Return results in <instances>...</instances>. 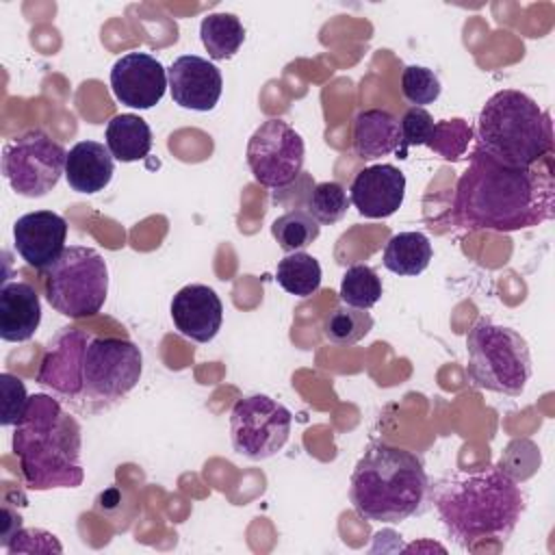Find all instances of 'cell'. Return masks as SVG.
<instances>
[{"instance_id":"1","label":"cell","mask_w":555,"mask_h":555,"mask_svg":"<svg viewBox=\"0 0 555 555\" xmlns=\"http://www.w3.org/2000/svg\"><path fill=\"white\" fill-rule=\"evenodd\" d=\"M141 349L117 336H95L78 327H63L50 343L37 384L80 414H100L139 384Z\"/></svg>"},{"instance_id":"2","label":"cell","mask_w":555,"mask_h":555,"mask_svg":"<svg viewBox=\"0 0 555 555\" xmlns=\"http://www.w3.org/2000/svg\"><path fill=\"white\" fill-rule=\"evenodd\" d=\"M555 184L551 167H509L479 147L453 193L455 221L468 230L516 232L553 217Z\"/></svg>"},{"instance_id":"3","label":"cell","mask_w":555,"mask_h":555,"mask_svg":"<svg viewBox=\"0 0 555 555\" xmlns=\"http://www.w3.org/2000/svg\"><path fill=\"white\" fill-rule=\"evenodd\" d=\"M434 505L447 533L460 546L473 548L486 538L505 542L522 516L525 496L509 473L488 466L440 481Z\"/></svg>"},{"instance_id":"4","label":"cell","mask_w":555,"mask_h":555,"mask_svg":"<svg viewBox=\"0 0 555 555\" xmlns=\"http://www.w3.org/2000/svg\"><path fill=\"white\" fill-rule=\"evenodd\" d=\"M13 451L30 490L78 488L85 479L80 425L52 395L30 397L13 431Z\"/></svg>"},{"instance_id":"5","label":"cell","mask_w":555,"mask_h":555,"mask_svg":"<svg viewBox=\"0 0 555 555\" xmlns=\"http://www.w3.org/2000/svg\"><path fill=\"white\" fill-rule=\"evenodd\" d=\"M427 488V473L416 453L373 442L351 473L349 499L360 518L395 525L423 509Z\"/></svg>"},{"instance_id":"6","label":"cell","mask_w":555,"mask_h":555,"mask_svg":"<svg viewBox=\"0 0 555 555\" xmlns=\"http://www.w3.org/2000/svg\"><path fill=\"white\" fill-rule=\"evenodd\" d=\"M477 147L509 167H533L553 150L551 115L516 89L490 95L477 117Z\"/></svg>"},{"instance_id":"7","label":"cell","mask_w":555,"mask_h":555,"mask_svg":"<svg viewBox=\"0 0 555 555\" xmlns=\"http://www.w3.org/2000/svg\"><path fill=\"white\" fill-rule=\"evenodd\" d=\"M466 373L475 386L518 397L531 377L527 340L512 327L479 319L466 334Z\"/></svg>"},{"instance_id":"8","label":"cell","mask_w":555,"mask_h":555,"mask_svg":"<svg viewBox=\"0 0 555 555\" xmlns=\"http://www.w3.org/2000/svg\"><path fill=\"white\" fill-rule=\"evenodd\" d=\"M43 284L48 304L63 317H93L106 301L108 267L98 249L69 245L46 269Z\"/></svg>"},{"instance_id":"9","label":"cell","mask_w":555,"mask_h":555,"mask_svg":"<svg viewBox=\"0 0 555 555\" xmlns=\"http://www.w3.org/2000/svg\"><path fill=\"white\" fill-rule=\"evenodd\" d=\"M67 152L39 128L26 130L2 147V176L17 195L43 197L65 173Z\"/></svg>"},{"instance_id":"10","label":"cell","mask_w":555,"mask_h":555,"mask_svg":"<svg viewBox=\"0 0 555 555\" xmlns=\"http://www.w3.org/2000/svg\"><path fill=\"white\" fill-rule=\"evenodd\" d=\"M293 416L288 408L267 395H249L234 403L230 412L232 449L247 460L275 455L291 436Z\"/></svg>"},{"instance_id":"11","label":"cell","mask_w":555,"mask_h":555,"mask_svg":"<svg viewBox=\"0 0 555 555\" xmlns=\"http://www.w3.org/2000/svg\"><path fill=\"white\" fill-rule=\"evenodd\" d=\"M245 156L258 184L284 189L301 173L306 147L301 134L288 121L267 119L249 137Z\"/></svg>"},{"instance_id":"12","label":"cell","mask_w":555,"mask_h":555,"mask_svg":"<svg viewBox=\"0 0 555 555\" xmlns=\"http://www.w3.org/2000/svg\"><path fill=\"white\" fill-rule=\"evenodd\" d=\"M167 87V69L147 52H128L111 69V91L130 108H152Z\"/></svg>"},{"instance_id":"13","label":"cell","mask_w":555,"mask_h":555,"mask_svg":"<svg viewBox=\"0 0 555 555\" xmlns=\"http://www.w3.org/2000/svg\"><path fill=\"white\" fill-rule=\"evenodd\" d=\"M171 100L180 108L212 111L223 91V78L215 63L197 54L178 56L167 69Z\"/></svg>"},{"instance_id":"14","label":"cell","mask_w":555,"mask_h":555,"mask_svg":"<svg viewBox=\"0 0 555 555\" xmlns=\"http://www.w3.org/2000/svg\"><path fill=\"white\" fill-rule=\"evenodd\" d=\"M67 221L52 210H35L22 215L13 223V245L22 260L43 271L65 251Z\"/></svg>"},{"instance_id":"15","label":"cell","mask_w":555,"mask_h":555,"mask_svg":"<svg viewBox=\"0 0 555 555\" xmlns=\"http://www.w3.org/2000/svg\"><path fill=\"white\" fill-rule=\"evenodd\" d=\"M405 197V176L399 167L379 163L356 173L349 186V202L362 217L386 219L395 215Z\"/></svg>"},{"instance_id":"16","label":"cell","mask_w":555,"mask_h":555,"mask_svg":"<svg viewBox=\"0 0 555 555\" xmlns=\"http://www.w3.org/2000/svg\"><path fill=\"white\" fill-rule=\"evenodd\" d=\"M176 330L195 343H210L223 323V304L206 284L182 286L169 306Z\"/></svg>"},{"instance_id":"17","label":"cell","mask_w":555,"mask_h":555,"mask_svg":"<svg viewBox=\"0 0 555 555\" xmlns=\"http://www.w3.org/2000/svg\"><path fill=\"white\" fill-rule=\"evenodd\" d=\"M41 323V301L28 282H2L0 286V338L26 343Z\"/></svg>"},{"instance_id":"18","label":"cell","mask_w":555,"mask_h":555,"mask_svg":"<svg viewBox=\"0 0 555 555\" xmlns=\"http://www.w3.org/2000/svg\"><path fill=\"white\" fill-rule=\"evenodd\" d=\"M115 173V158L100 141H78L65 158L67 184L78 193L104 191Z\"/></svg>"},{"instance_id":"19","label":"cell","mask_w":555,"mask_h":555,"mask_svg":"<svg viewBox=\"0 0 555 555\" xmlns=\"http://www.w3.org/2000/svg\"><path fill=\"white\" fill-rule=\"evenodd\" d=\"M353 152L358 158L375 160L401 145L399 119L386 108H366L353 117Z\"/></svg>"},{"instance_id":"20","label":"cell","mask_w":555,"mask_h":555,"mask_svg":"<svg viewBox=\"0 0 555 555\" xmlns=\"http://www.w3.org/2000/svg\"><path fill=\"white\" fill-rule=\"evenodd\" d=\"M106 147L119 163H134L150 154L152 150V128L147 121L134 113L115 115L106 124Z\"/></svg>"},{"instance_id":"21","label":"cell","mask_w":555,"mask_h":555,"mask_svg":"<svg viewBox=\"0 0 555 555\" xmlns=\"http://www.w3.org/2000/svg\"><path fill=\"white\" fill-rule=\"evenodd\" d=\"M431 243L423 232H399L384 247V267L397 275H418L429 267Z\"/></svg>"},{"instance_id":"22","label":"cell","mask_w":555,"mask_h":555,"mask_svg":"<svg viewBox=\"0 0 555 555\" xmlns=\"http://www.w3.org/2000/svg\"><path fill=\"white\" fill-rule=\"evenodd\" d=\"M199 39L212 61H228L243 46L245 28L234 13H208L199 24Z\"/></svg>"},{"instance_id":"23","label":"cell","mask_w":555,"mask_h":555,"mask_svg":"<svg viewBox=\"0 0 555 555\" xmlns=\"http://www.w3.org/2000/svg\"><path fill=\"white\" fill-rule=\"evenodd\" d=\"M275 282L295 297H310L321 286V264L306 251L286 254L278 262Z\"/></svg>"},{"instance_id":"24","label":"cell","mask_w":555,"mask_h":555,"mask_svg":"<svg viewBox=\"0 0 555 555\" xmlns=\"http://www.w3.org/2000/svg\"><path fill=\"white\" fill-rule=\"evenodd\" d=\"M271 234L282 251L293 254L304 251L308 245H312L321 234V225L312 215H308L301 208H295L280 215L271 223Z\"/></svg>"},{"instance_id":"25","label":"cell","mask_w":555,"mask_h":555,"mask_svg":"<svg viewBox=\"0 0 555 555\" xmlns=\"http://www.w3.org/2000/svg\"><path fill=\"white\" fill-rule=\"evenodd\" d=\"M373 327V317L362 310L347 304L336 306L323 323V334L332 345L338 347H351L358 340H362Z\"/></svg>"},{"instance_id":"26","label":"cell","mask_w":555,"mask_h":555,"mask_svg":"<svg viewBox=\"0 0 555 555\" xmlns=\"http://www.w3.org/2000/svg\"><path fill=\"white\" fill-rule=\"evenodd\" d=\"M343 304L369 310L373 308L382 297V280L369 264H351L343 273L340 291H338Z\"/></svg>"},{"instance_id":"27","label":"cell","mask_w":555,"mask_h":555,"mask_svg":"<svg viewBox=\"0 0 555 555\" xmlns=\"http://www.w3.org/2000/svg\"><path fill=\"white\" fill-rule=\"evenodd\" d=\"M349 195L340 182L327 180L319 182L310 189L308 199H306V212L312 215L319 223L332 225L338 223L349 208Z\"/></svg>"},{"instance_id":"28","label":"cell","mask_w":555,"mask_h":555,"mask_svg":"<svg viewBox=\"0 0 555 555\" xmlns=\"http://www.w3.org/2000/svg\"><path fill=\"white\" fill-rule=\"evenodd\" d=\"M473 139V130L464 119H444L434 124L427 147L438 152L442 158H460Z\"/></svg>"},{"instance_id":"29","label":"cell","mask_w":555,"mask_h":555,"mask_svg":"<svg viewBox=\"0 0 555 555\" xmlns=\"http://www.w3.org/2000/svg\"><path fill=\"white\" fill-rule=\"evenodd\" d=\"M401 93L412 106L423 108L425 104H434L438 100L440 80L429 67L408 65L401 72Z\"/></svg>"},{"instance_id":"30","label":"cell","mask_w":555,"mask_h":555,"mask_svg":"<svg viewBox=\"0 0 555 555\" xmlns=\"http://www.w3.org/2000/svg\"><path fill=\"white\" fill-rule=\"evenodd\" d=\"M434 117L418 106H412L403 113L399 128H401V145H399V156L405 158V150L414 145H427L429 137L434 132Z\"/></svg>"},{"instance_id":"31","label":"cell","mask_w":555,"mask_h":555,"mask_svg":"<svg viewBox=\"0 0 555 555\" xmlns=\"http://www.w3.org/2000/svg\"><path fill=\"white\" fill-rule=\"evenodd\" d=\"M0 388H2V414H0V425L9 427V425H17L20 418L24 416L26 408H28V392L26 386L20 377L11 375V373H2L0 375Z\"/></svg>"},{"instance_id":"32","label":"cell","mask_w":555,"mask_h":555,"mask_svg":"<svg viewBox=\"0 0 555 555\" xmlns=\"http://www.w3.org/2000/svg\"><path fill=\"white\" fill-rule=\"evenodd\" d=\"M9 553H35V551H54L61 553L63 546L59 544L56 535L43 529H20L7 546Z\"/></svg>"}]
</instances>
